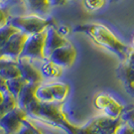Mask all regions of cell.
<instances>
[{"label":"cell","instance_id":"ba28073f","mask_svg":"<svg viewBox=\"0 0 134 134\" xmlns=\"http://www.w3.org/2000/svg\"><path fill=\"white\" fill-rule=\"evenodd\" d=\"M28 36L29 35L21 31H18L13 34L5 44V47L2 49H0V55H6L8 58L18 60V59L22 54L23 47L25 46Z\"/></svg>","mask_w":134,"mask_h":134},{"label":"cell","instance_id":"ac0fdd59","mask_svg":"<svg viewBox=\"0 0 134 134\" xmlns=\"http://www.w3.org/2000/svg\"><path fill=\"white\" fill-rule=\"evenodd\" d=\"M26 84V81L24 80L22 77L7 80V91H8V93H10L11 95H13L14 97L17 98V96L19 95L21 90L23 89V87Z\"/></svg>","mask_w":134,"mask_h":134},{"label":"cell","instance_id":"9a60e30c","mask_svg":"<svg viewBox=\"0 0 134 134\" xmlns=\"http://www.w3.org/2000/svg\"><path fill=\"white\" fill-rule=\"evenodd\" d=\"M35 96H36V99L40 101V103H43V104L54 103V95H53V92H52V88H51L49 82L48 83L42 82L41 84H40L36 88Z\"/></svg>","mask_w":134,"mask_h":134},{"label":"cell","instance_id":"83f0119b","mask_svg":"<svg viewBox=\"0 0 134 134\" xmlns=\"http://www.w3.org/2000/svg\"><path fill=\"white\" fill-rule=\"evenodd\" d=\"M6 94L7 93H4V92L0 91V106L3 104V102H4V100H5V98H6Z\"/></svg>","mask_w":134,"mask_h":134},{"label":"cell","instance_id":"7c38bea8","mask_svg":"<svg viewBox=\"0 0 134 134\" xmlns=\"http://www.w3.org/2000/svg\"><path fill=\"white\" fill-rule=\"evenodd\" d=\"M38 85L36 84H29L27 83L26 85L21 90L19 95L17 96V103L18 107L22 108L24 111H26L30 106H32L34 103L37 102L36 96H35V91Z\"/></svg>","mask_w":134,"mask_h":134},{"label":"cell","instance_id":"5bb4252c","mask_svg":"<svg viewBox=\"0 0 134 134\" xmlns=\"http://www.w3.org/2000/svg\"><path fill=\"white\" fill-rule=\"evenodd\" d=\"M52 92L54 95V103L58 104H63L64 101H66L68 96L70 94V85L64 82H59V81H52L49 82Z\"/></svg>","mask_w":134,"mask_h":134},{"label":"cell","instance_id":"484cf974","mask_svg":"<svg viewBox=\"0 0 134 134\" xmlns=\"http://www.w3.org/2000/svg\"><path fill=\"white\" fill-rule=\"evenodd\" d=\"M25 122H26L27 124H28L30 127L34 129V133H35V134H44L43 132H42V131H41V130H40L38 126H36V125H34V123H31V121L29 120L28 118H27L26 120H25Z\"/></svg>","mask_w":134,"mask_h":134},{"label":"cell","instance_id":"e0dca14e","mask_svg":"<svg viewBox=\"0 0 134 134\" xmlns=\"http://www.w3.org/2000/svg\"><path fill=\"white\" fill-rule=\"evenodd\" d=\"M17 62L9 63L5 67L2 68L0 70V77L3 78L4 80L6 81L21 77V73H20V70H19V67H18Z\"/></svg>","mask_w":134,"mask_h":134},{"label":"cell","instance_id":"6da1fadb","mask_svg":"<svg viewBox=\"0 0 134 134\" xmlns=\"http://www.w3.org/2000/svg\"><path fill=\"white\" fill-rule=\"evenodd\" d=\"M75 31L87 34L97 46L110 51L111 53L119 57L123 62L126 60L128 54L131 51V47L121 41L109 27L102 23L95 22L82 24L76 27Z\"/></svg>","mask_w":134,"mask_h":134},{"label":"cell","instance_id":"d6986e66","mask_svg":"<svg viewBox=\"0 0 134 134\" xmlns=\"http://www.w3.org/2000/svg\"><path fill=\"white\" fill-rule=\"evenodd\" d=\"M18 31L19 30L10 23H8L5 26L1 27L0 28V49H2L5 47V44L8 42V40H10V37Z\"/></svg>","mask_w":134,"mask_h":134},{"label":"cell","instance_id":"cb8c5ba5","mask_svg":"<svg viewBox=\"0 0 134 134\" xmlns=\"http://www.w3.org/2000/svg\"><path fill=\"white\" fill-rule=\"evenodd\" d=\"M120 118L121 120L124 121V122H129L131 120H134V106L127 109V110L124 109V111H123Z\"/></svg>","mask_w":134,"mask_h":134},{"label":"cell","instance_id":"d4e9b609","mask_svg":"<svg viewBox=\"0 0 134 134\" xmlns=\"http://www.w3.org/2000/svg\"><path fill=\"white\" fill-rule=\"evenodd\" d=\"M25 120H26V119H25ZM25 120H24L23 126L20 128L19 130H18L15 134H35L34 131V129L27 124L26 122H25Z\"/></svg>","mask_w":134,"mask_h":134},{"label":"cell","instance_id":"f546056e","mask_svg":"<svg viewBox=\"0 0 134 134\" xmlns=\"http://www.w3.org/2000/svg\"><path fill=\"white\" fill-rule=\"evenodd\" d=\"M0 134H5V133H4V132H3V131H2L1 129H0Z\"/></svg>","mask_w":134,"mask_h":134},{"label":"cell","instance_id":"ffe728a7","mask_svg":"<svg viewBox=\"0 0 134 134\" xmlns=\"http://www.w3.org/2000/svg\"><path fill=\"white\" fill-rule=\"evenodd\" d=\"M16 107H18V103H17V99L16 97H14L13 95H11L10 93H7L6 98L3 102V104L0 106V117L3 115L15 109Z\"/></svg>","mask_w":134,"mask_h":134},{"label":"cell","instance_id":"8fae6325","mask_svg":"<svg viewBox=\"0 0 134 134\" xmlns=\"http://www.w3.org/2000/svg\"><path fill=\"white\" fill-rule=\"evenodd\" d=\"M70 43V41L67 40L66 35L60 34V30L54 26L52 25L48 27L47 30V37H46V54L47 58L52 54L57 48L66 46Z\"/></svg>","mask_w":134,"mask_h":134},{"label":"cell","instance_id":"8992f818","mask_svg":"<svg viewBox=\"0 0 134 134\" xmlns=\"http://www.w3.org/2000/svg\"><path fill=\"white\" fill-rule=\"evenodd\" d=\"M94 107L98 109L101 114L109 118L119 119L124 111L123 105H121L113 96L107 93L98 94L93 101Z\"/></svg>","mask_w":134,"mask_h":134},{"label":"cell","instance_id":"5b68a950","mask_svg":"<svg viewBox=\"0 0 134 134\" xmlns=\"http://www.w3.org/2000/svg\"><path fill=\"white\" fill-rule=\"evenodd\" d=\"M46 37H47V31L29 35L25 42V46L23 47L21 57L29 59L32 62H41L47 60Z\"/></svg>","mask_w":134,"mask_h":134},{"label":"cell","instance_id":"7402d4cb","mask_svg":"<svg viewBox=\"0 0 134 134\" xmlns=\"http://www.w3.org/2000/svg\"><path fill=\"white\" fill-rule=\"evenodd\" d=\"M115 134H134V128L128 122L122 121L115 130Z\"/></svg>","mask_w":134,"mask_h":134},{"label":"cell","instance_id":"44dd1931","mask_svg":"<svg viewBox=\"0 0 134 134\" xmlns=\"http://www.w3.org/2000/svg\"><path fill=\"white\" fill-rule=\"evenodd\" d=\"M107 0H83V5L88 11H97L105 6Z\"/></svg>","mask_w":134,"mask_h":134},{"label":"cell","instance_id":"52a82bcc","mask_svg":"<svg viewBox=\"0 0 134 134\" xmlns=\"http://www.w3.org/2000/svg\"><path fill=\"white\" fill-rule=\"evenodd\" d=\"M27 118L26 112L22 108L16 107L0 117V129L5 134H15L23 126Z\"/></svg>","mask_w":134,"mask_h":134},{"label":"cell","instance_id":"9c48e42d","mask_svg":"<svg viewBox=\"0 0 134 134\" xmlns=\"http://www.w3.org/2000/svg\"><path fill=\"white\" fill-rule=\"evenodd\" d=\"M51 60L58 64L62 68H70L74 65L75 60L77 59V49L76 47L70 42L66 46L57 48L52 54L48 55Z\"/></svg>","mask_w":134,"mask_h":134},{"label":"cell","instance_id":"3957f363","mask_svg":"<svg viewBox=\"0 0 134 134\" xmlns=\"http://www.w3.org/2000/svg\"><path fill=\"white\" fill-rule=\"evenodd\" d=\"M9 23L21 32H24L27 35H32L47 31L48 27L54 25V20L53 18L43 17L40 14L30 13L10 17Z\"/></svg>","mask_w":134,"mask_h":134},{"label":"cell","instance_id":"30bf717a","mask_svg":"<svg viewBox=\"0 0 134 134\" xmlns=\"http://www.w3.org/2000/svg\"><path fill=\"white\" fill-rule=\"evenodd\" d=\"M17 64L21 73V77L26 81V83L40 85L44 81L43 76L40 73V67L35 66L34 62L31 60L20 57Z\"/></svg>","mask_w":134,"mask_h":134},{"label":"cell","instance_id":"2e32d148","mask_svg":"<svg viewBox=\"0 0 134 134\" xmlns=\"http://www.w3.org/2000/svg\"><path fill=\"white\" fill-rule=\"evenodd\" d=\"M32 13L47 14L51 8V0H23Z\"/></svg>","mask_w":134,"mask_h":134},{"label":"cell","instance_id":"f1b7e54d","mask_svg":"<svg viewBox=\"0 0 134 134\" xmlns=\"http://www.w3.org/2000/svg\"><path fill=\"white\" fill-rule=\"evenodd\" d=\"M131 47L134 49V36H133V40H132V47Z\"/></svg>","mask_w":134,"mask_h":134},{"label":"cell","instance_id":"603a6c76","mask_svg":"<svg viewBox=\"0 0 134 134\" xmlns=\"http://www.w3.org/2000/svg\"><path fill=\"white\" fill-rule=\"evenodd\" d=\"M10 20V15L6 9L0 4V28L7 25Z\"/></svg>","mask_w":134,"mask_h":134},{"label":"cell","instance_id":"4316f807","mask_svg":"<svg viewBox=\"0 0 134 134\" xmlns=\"http://www.w3.org/2000/svg\"><path fill=\"white\" fill-rule=\"evenodd\" d=\"M69 0H51V5L52 6H60L66 4Z\"/></svg>","mask_w":134,"mask_h":134},{"label":"cell","instance_id":"4dcf8cb0","mask_svg":"<svg viewBox=\"0 0 134 134\" xmlns=\"http://www.w3.org/2000/svg\"><path fill=\"white\" fill-rule=\"evenodd\" d=\"M113 1H115V0H113Z\"/></svg>","mask_w":134,"mask_h":134},{"label":"cell","instance_id":"277c9868","mask_svg":"<svg viewBox=\"0 0 134 134\" xmlns=\"http://www.w3.org/2000/svg\"><path fill=\"white\" fill-rule=\"evenodd\" d=\"M122 122L121 118L113 119L104 115L96 116L83 126H79L77 134H115Z\"/></svg>","mask_w":134,"mask_h":134},{"label":"cell","instance_id":"7a4b0ae2","mask_svg":"<svg viewBox=\"0 0 134 134\" xmlns=\"http://www.w3.org/2000/svg\"><path fill=\"white\" fill-rule=\"evenodd\" d=\"M28 117L43 120L46 123L65 130L68 134H77L79 126L71 123L62 110V104L51 103L43 104L37 101L25 111Z\"/></svg>","mask_w":134,"mask_h":134},{"label":"cell","instance_id":"4fadbf2b","mask_svg":"<svg viewBox=\"0 0 134 134\" xmlns=\"http://www.w3.org/2000/svg\"><path fill=\"white\" fill-rule=\"evenodd\" d=\"M40 70L44 79L55 80L58 78H60L64 74V68H62L49 59L40 62Z\"/></svg>","mask_w":134,"mask_h":134}]
</instances>
